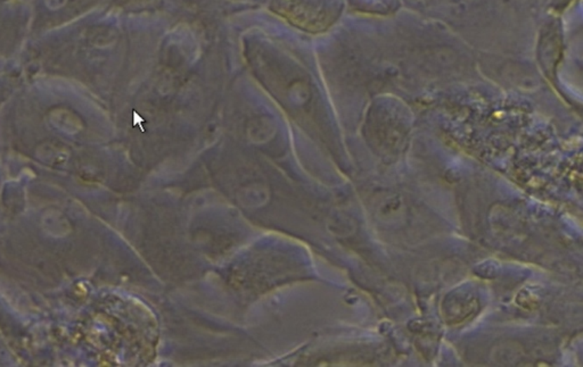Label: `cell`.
<instances>
[{"mask_svg":"<svg viewBox=\"0 0 583 367\" xmlns=\"http://www.w3.org/2000/svg\"><path fill=\"white\" fill-rule=\"evenodd\" d=\"M46 5L51 9H58L67 3V0H45Z\"/></svg>","mask_w":583,"mask_h":367,"instance_id":"obj_1","label":"cell"}]
</instances>
